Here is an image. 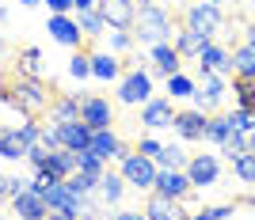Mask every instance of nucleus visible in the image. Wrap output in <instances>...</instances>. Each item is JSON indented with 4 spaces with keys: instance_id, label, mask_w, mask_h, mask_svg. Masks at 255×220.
<instances>
[{
    "instance_id": "obj_1",
    "label": "nucleus",
    "mask_w": 255,
    "mask_h": 220,
    "mask_svg": "<svg viewBox=\"0 0 255 220\" xmlns=\"http://www.w3.org/2000/svg\"><path fill=\"white\" fill-rule=\"evenodd\" d=\"M50 99H53V87L46 91L42 80H31L23 73H11L0 80V103L11 106L23 118H38L42 110H50Z\"/></svg>"
},
{
    "instance_id": "obj_2",
    "label": "nucleus",
    "mask_w": 255,
    "mask_h": 220,
    "mask_svg": "<svg viewBox=\"0 0 255 220\" xmlns=\"http://www.w3.org/2000/svg\"><path fill=\"white\" fill-rule=\"evenodd\" d=\"M133 42L141 46H164L175 38V19H171V11L168 8H160V4H145V8L137 11V19H133Z\"/></svg>"
},
{
    "instance_id": "obj_3",
    "label": "nucleus",
    "mask_w": 255,
    "mask_h": 220,
    "mask_svg": "<svg viewBox=\"0 0 255 220\" xmlns=\"http://www.w3.org/2000/svg\"><path fill=\"white\" fill-rule=\"evenodd\" d=\"M115 99L122 106H145V103H149V99H152V69H149V65L129 69V73L118 80Z\"/></svg>"
},
{
    "instance_id": "obj_4",
    "label": "nucleus",
    "mask_w": 255,
    "mask_h": 220,
    "mask_svg": "<svg viewBox=\"0 0 255 220\" xmlns=\"http://www.w3.org/2000/svg\"><path fill=\"white\" fill-rule=\"evenodd\" d=\"M183 27L198 31L202 38H217L225 31V8H213V4L198 0V4H191V8L183 11Z\"/></svg>"
},
{
    "instance_id": "obj_5",
    "label": "nucleus",
    "mask_w": 255,
    "mask_h": 220,
    "mask_svg": "<svg viewBox=\"0 0 255 220\" xmlns=\"http://www.w3.org/2000/svg\"><path fill=\"white\" fill-rule=\"evenodd\" d=\"M122 163V178H126V186L129 190H152L156 186V159H149V156H141V152H129L126 159H118Z\"/></svg>"
},
{
    "instance_id": "obj_6",
    "label": "nucleus",
    "mask_w": 255,
    "mask_h": 220,
    "mask_svg": "<svg viewBox=\"0 0 255 220\" xmlns=\"http://www.w3.org/2000/svg\"><path fill=\"white\" fill-rule=\"evenodd\" d=\"M225 91H229L225 76H217V73H206V69H198V87H194V95H191L198 110L213 114V110H217V106L225 103Z\"/></svg>"
},
{
    "instance_id": "obj_7",
    "label": "nucleus",
    "mask_w": 255,
    "mask_h": 220,
    "mask_svg": "<svg viewBox=\"0 0 255 220\" xmlns=\"http://www.w3.org/2000/svg\"><path fill=\"white\" fill-rule=\"evenodd\" d=\"M187 178H191L194 190H210L221 182V159L213 156V152H194L187 159Z\"/></svg>"
},
{
    "instance_id": "obj_8",
    "label": "nucleus",
    "mask_w": 255,
    "mask_h": 220,
    "mask_svg": "<svg viewBox=\"0 0 255 220\" xmlns=\"http://www.w3.org/2000/svg\"><path fill=\"white\" fill-rule=\"evenodd\" d=\"M38 194L46 198L50 213H65V217L80 220V205H84V198H80V194H73L65 178H61V182H50V186H38Z\"/></svg>"
},
{
    "instance_id": "obj_9",
    "label": "nucleus",
    "mask_w": 255,
    "mask_h": 220,
    "mask_svg": "<svg viewBox=\"0 0 255 220\" xmlns=\"http://www.w3.org/2000/svg\"><path fill=\"white\" fill-rule=\"evenodd\" d=\"M80 122L88 129H111L115 126V106L103 95H84L80 99Z\"/></svg>"
},
{
    "instance_id": "obj_10",
    "label": "nucleus",
    "mask_w": 255,
    "mask_h": 220,
    "mask_svg": "<svg viewBox=\"0 0 255 220\" xmlns=\"http://www.w3.org/2000/svg\"><path fill=\"white\" fill-rule=\"evenodd\" d=\"M46 31H50L53 42L69 46V50H84V31H80V23H76V15H50L46 19Z\"/></svg>"
},
{
    "instance_id": "obj_11",
    "label": "nucleus",
    "mask_w": 255,
    "mask_h": 220,
    "mask_svg": "<svg viewBox=\"0 0 255 220\" xmlns=\"http://www.w3.org/2000/svg\"><path fill=\"white\" fill-rule=\"evenodd\" d=\"M206 126H210V114L191 106V110H175V122L171 129L179 133V141H206Z\"/></svg>"
},
{
    "instance_id": "obj_12",
    "label": "nucleus",
    "mask_w": 255,
    "mask_h": 220,
    "mask_svg": "<svg viewBox=\"0 0 255 220\" xmlns=\"http://www.w3.org/2000/svg\"><path fill=\"white\" fill-rule=\"evenodd\" d=\"M198 69L217 73V76H229V73H233V50H229V46H221L217 38H206L202 53H198Z\"/></svg>"
},
{
    "instance_id": "obj_13",
    "label": "nucleus",
    "mask_w": 255,
    "mask_h": 220,
    "mask_svg": "<svg viewBox=\"0 0 255 220\" xmlns=\"http://www.w3.org/2000/svg\"><path fill=\"white\" fill-rule=\"evenodd\" d=\"M171 122H175V106H171L168 95H152L141 106V126L145 129H171Z\"/></svg>"
},
{
    "instance_id": "obj_14",
    "label": "nucleus",
    "mask_w": 255,
    "mask_h": 220,
    "mask_svg": "<svg viewBox=\"0 0 255 220\" xmlns=\"http://www.w3.org/2000/svg\"><path fill=\"white\" fill-rule=\"evenodd\" d=\"M88 152H96L99 159H126L133 148H126L122 141H118V133L115 129H92V145H88Z\"/></svg>"
},
{
    "instance_id": "obj_15",
    "label": "nucleus",
    "mask_w": 255,
    "mask_h": 220,
    "mask_svg": "<svg viewBox=\"0 0 255 220\" xmlns=\"http://www.w3.org/2000/svg\"><path fill=\"white\" fill-rule=\"evenodd\" d=\"M156 194H164V198H175V201H183V198H191V178H187V171H171V167H160L156 171Z\"/></svg>"
},
{
    "instance_id": "obj_16",
    "label": "nucleus",
    "mask_w": 255,
    "mask_h": 220,
    "mask_svg": "<svg viewBox=\"0 0 255 220\" xmlns=\"http://www.w3.org/2000/svg\"><path fill=\"white\" fill-rule=\"evenodd\" d=\"M99 11H103L107 27H122V31H129L141 8H137V0H99Z\"/></svg>"
},
{
    "instance_id": "obj_17",
    "label": "nucleus",
    "mask_w": 255,
    "mask_h": 220,
    "mask_svg": "<svg viewBox=\"0 0 255 220\" xmlns=\"http://www.w3.org/2000/svg\"><path fill=\"white\" fill-rule=\"evenodd\" d=\"M183 65V57H179V50L171 42H164V46H149V69H152V76H175V73H183L179 69Z\"/></svg>"
},
{
    "instance_id": "obj_18",
    "label": "nucleus",
    "mask_w": 255,
    "mask_h": 220,
    "mask_svg": "<svg viewBox=\"0 0 255 220\" xmlns=\"http://www.w3.org/2000/svg\"><path fill=\"white\" fill-rule=\"evenodd\" d=\"M11 213H15V220H46L50 217V205H46V198L38 190H27V194L11 198Z\"/></svg>"
},
{
    "instance_id": "obj_19",
    "label": "nucleus",
    "mask_w": 255,
    "mask_h": 220,
    "mask_svg": "<svg viewBox=\"0 0 255 220\" xmlns=\"http://www.w3.org/2000/svg\"><path fill=\"white\" fill-rule=\"evenodd\" d=\"M145 217L149 220H191L183 213V201L175 198H164L156 190H149V201H145Z\"/></svg>"
},
{
    "instance_id": "obj_20",
    "label": "nucleus",
    "mask_w": 255,
    "mask_h": 220,
    "mask_svg": "<svg viewBox=\"0 0 255 220\" xmlns=\"http://www.w3.org/2000/svg\"><path fill=\"white\" fill-rule=\"evenodd\" d=\"M80 99L84 95L76 91V95H61V91H53V99H50V122H76L80 118Z\"/></svg>"
},
{
    "instance_id": "obj_21",
    "label": "nucleus",
    "mask_w": 255,
    "mask_h": 220,
    "mask_svg": "<svg viewBox=\"0 0 255 220\" xmlns=\"http://www.w3.org/2000/svg\"><path fill=\"white\" fill-rule=\"evenodd\" d=\"M92 80L99 84H111V80H122V61H118L111 50L92 53Z\"/></svg>"
},
{
    "instance_id": "obj_22",
    "label": "nucleus",
    "mask_w": 255,
    "mask_h": 220,
    "mask_svg": "<svg viewBox=\"0 0 255 220\" xmlns=\"http://www.w3.org/2000/svg\"><path fill=\"white\" fill-rule=\"evenodd\" d=\"M61 148H69V152H88V145H92V129L76 118V122H61Z\"/></svg>"
},
{
    "instance_id": "obj_23",
    "label": "nucleus",
    "mask_w": 255,
    "mask_h": 220,
    "mask_svg": "<svg viewBox=\"0 0 255 220\" xmlns=\"http://www.w3.org/2000/svg\"><path fill=\"white\" fill-rule=\"evenodd\" d=\"M126 178H122V171H103V178H99V198H103L107 209H118V201H122V194H126Z\"/></svg>"
},
{
    "instance_id": "obj_24",
    "label": "nucleus",
    "mask_w": 255,
    "mask_h": 220,
    "mask_svg": "<svg viewBox=\"0 0 255 220\" xmlns=\"http://www.w3.org/2000/svg\"><path fill=\"white\" fill-rule=\"evenodd\" d=\"M171 46L179 50L183 61H198V53H202L206 38H202L198 31H191V27H179V31H175V38H171Z\"/></svg>"
},
{
    "instance_id": "obj_25",
    "label": "nucleus",
    "mask_w": 255,
    "mask_h": 220,
    "mask_svg": "<svg viewBox=\"0 0 255 220\" xmlns=\"http://www.w3.org/2000/svg\"><path fill=\"white\" fill-rule=\"evenodd\" d=\"M27 141L19 137V129L0 126V159H27Z\"/></svg>"
},
{
    "instance_id": "obj_26",
    "label": "nucleus",
    "mask_w": 255,
    "mask_h": 220,
    "mask_svg": "<svg viewBox=\"0 0 255 220\" xmlns=\"http://www.w3.org/2000/svg\"><path fill=\"white\" fill-rule=\"evenodd\" d=\"M76 15V23H80V31H84V38L88 42H96V38H103L111 27H107V19H103V11H73Z\"/></svg>"
},
{
    "instance_id": "obj_27",
    "label": "nucleus",
    "mask_w": 255,
    "mask_h": 220,
    "mask_svg": "<svg viewBox=\"0 0 255 220\" xmlns=\"http://www.w3.org/2000/svg\"><path fill=\"white\" fill-rule=\"evenodd\" d=\"M233 76H240V80H255V50L248 42L233 50Z\"/></svg>"
},
{
    "instance_id": "obj_28",
    "label": "nucleus",
    "mask_w": 255,
    "mask_h": 220,
    "mask_svg": "<svg viewBox=\"0 0 255 220\" xmlns=\"http://www.w3.org/2000/svg\"><path fill=\"white\" fill-rule=\"evenodd\" d=\"M15 73L31 76V80H42V50L38 46H23L19 50V69Z\"/></svg>"
},
{
    "instance_id": "obj_29",
    "label": "nucleus",
    "mask_w": 255,
    "mask_h": 220,
    "mask_svg": "<svg viewBox=\"0 0 255 220\" xmlns=\"http://www.w3.org/2000/svg\"><path fill=\"white\" fill-rule=\"evenodd\" d=\"M187 159H191V152L183 145H164L156 156V167H171V171H187Z\"/></svg>"
},
{
    "instance_id": "obj_30",
    "label": "nucleus",
    "mask_w": 255,
    "mask_h": 220,
    "mask_svg": "<svg viewBox=\"0 0 255 220\" xmlns=\"http://www.w3.org/2000/svg\"><path fill=\"white\" fill-rule=\"evenodd\" d=\"M99 178H103V175H88V171H73V175L65 178V182H69V190H73V194H80V198H92V194H99Z\"/></svg>"
},
{
    "instance_id": "obj_31",
    "label": "nucleus",
    "mask_w": 255,
    "mask_h": 220,
    "mask_svg": "<svg viewBox=\"0 0 255 220\" xmlns=\"http://www.w3.org/2000/svg\"><path fill=\"white\" fill-rule=\"evenodd\" d=\"M229 133H233V118H229V114H210V126H206V141L221 148Z\"/></svg>"
},
{
    "instance_id": "obj_32",
    "label": "nucleus",
    "mask_w": 255,
    "mask_h": 220,
    "mask_svg": "<svg viewBox=\"0 0 255 220\" xmlns=\"http://www.w3.org/2000/svg\"><path fill=\"white\" fill-rule=\"evenodd\" d=\"M194 87H198V80H194V76H187V73L168 76V99H191Z\"/></svg>"
},
{
    "instance_id": "obj_33",
    "label": "nucleus",
    "mask_w": 255,
    "mask_h": 220,
    "mask_svg": "<svg viewBox=\"0 0 255 220\" xmlns=\"http://www.w3.org/2000/svg\"><path fill=\"white\" fill-rule=\"evenodd\" d=\"M107 50L115 53V57L129 53V50H133V31H122V27H111V31H107Z\"/></svg>"
},
{
    "instance_id": "obj_34",
    "label": "nucleus",
    "mask_w": 255,
    "mask_h": 220,
    "mask_svg": "<svg viewBox=\"0 0 255 220\" xmlns=\"http://www.w3.org/2000/svg\"><path fill=\"white\" fill-rule=\"evenodd\" d=\"M233 95H236V106L255 110V80H240V76H233Z\"/></svg>"
},
{
    "instance_id": "obj_35",
    "label": "nucleus",
    "mask_w": 255,
    "mask_h": 220,
    "mask_svg": "<svg viewBox=\"0 0 255 220\" xmlns=\"http://www.w3.org/2000/svg\"><path fill=\"white\" fill-rule=\"evenodd\" d=\"M233 175L248 186H255V152H244V156L233 159Z\"/></svg>"
},
{
    "instance_id": "obj_36",
    "label": "nucleus",
    "mask_w": 255,
    "mask_h": 220,
    "mask_svg": "<svg viewBox=\"0 0 255 220\" xmlns=\"http://www.w3.org/2000/svg\"><path fill=\"white\" fill-rule=\"evenodd\" d=\"M221 152H225V159H229V163H233L236 156H244V152H248V133H240V129H233V133L225 137Z\"/></svg>"
},
{
    "instance_id": "obj_37",
    "label": "nucleus",
    "mask_w": 255,
    "mask_h": 220,
    "mask_svg": "<svg viewBox=\"0 0 255 220\" xmlns=\"http://www.w3.org/2000/svg\"><path fill=\"white\" fill-rule=\"evenodd\" d=\"M69 76H73V80H88V76H92V53L73 50V57H69Z\"/></svg>"
},
{
    "instance_id": "obj_38",
    "label": "nucleus",
    "mask_w": 255,
    "mask_h": 220,
    "mask_svg": "<svg viewBox=\"0 0 255 220\" xmlns=\"http://www.w3.org/2000/svg\"><path fill=\"white\" fill-rule=\"evenodd\" d=\"M76 171H88V175H103L107 159H99L96 152H76Z\"/></svg>"
},
{
    "instance_id": "obj_39",
    "label": "nucleus",
    "mask_w": 255,
    "mask_h": 220,
    "mask_svg": "<svg viewBox=\"0 0 255 220\" xmlns=\"http://www.w3.org/2000/svg\"><path fill=\"white\" fill-rule=\"evenodd\" d=\"M229 118H233V129H240V133H255V110L236 106V110H229Z\"/></svg>"
},
{
    "instance_id": "obj_40",
    "label": "nucleus",
    "mask_w": 255,
    "mask_h": 220,
    "mask_svg": "<svg viewBox=\"0 0 255 220\" xmlns=\"http://www.w3.org/2000/svg\"><path fill=\"white\" fill-rule=\"evenodd\" d=\"M38 145L50 148V152H53V148H61V129H57V122H46V126H42V133H38Z\"/></svg>"
},
{
    "instance_id": "obj_41",
    "label": "nucleus",
    "mask_w": 255,
    "mask_h": 220,
    "mask_svg": "<svg viewBox=\"0 0 255 220\" xmlns=\"http://www.w3.org/2000/svg\"><path fill=\"white\" fill-rule=\"evenodd\" d=\"M233 217V205H206V209H198L191 220H229Z\"/></svg>"
},
{
    "instance_id": "obj_42",
    "label": "nucleus",
    "mask_w": 255,
    "mask_h": 220,
    "mask_svg": "<svg viewBox=\"0 0 255 220\" xmlns=\"http://www.w3.org/2000/svg\"><path fill=\"white\" fill-rule=\"evenodd\" d=\"M46 159H50V148H42V145H31V148H27V163H31V171H42Z\"/></svg>"
},
{
    "instance_id": "obj_43",
    "label": "nucleus",
    "mask_w": 255,
    "mask_h": 220,
    "mask_svg": "<svg viewBox=\"0 0 255 220\" xmlns=\"http://www.w3.org/2000/svg\"><path fill=\"white\" fill-rule=\"evenodd\" d=\"M160 148H164V145H160L156 137H141L137 145H133V152H141V156H149V159H156V156H160Z\"/></svg>"
},
{
    "instance_id": "obj_44",
    "label": "nucleus",
    "mask_w": 255,
    "mask_h": 220,
    "mask_svg": "<svg viewBox=\"0 0 255 220\" xmlns=\"http://www.w3.org/2000/svg\"><path fill=\"white\" fill-rule=\"evenodd\" d=\"M50 4V15H73V0H42Z\"/></svg>"
},
{
    "instance_id": "obj_45",
    "label": "nucleus",
    "mask_w": 255,
    "mask_h": 220,
    "mask_svg": "<svg viewBox=\"0 0 255 220\" xmlns=\"http://www.w3.org/2000/svg\"><path fill=\"white\" fill-rule=\"evenodd\" d=\"M111 220H149V217H145L141 209H115V213H111Z\"/></svg>"
},
{
    "instance_id": "obj_46",
    "label": "nucleus",
    "mask_w": 255,
    "mask_h": 220,
    "mask_svg": "<svg viewBox=\"0 0 255 220\" xmlns=\"http://www.w3.org/2000/svg\"><path fill=\"white\" fill-rule=\"evenodd\" d=\"M99 0H73V11H96Z\"/></svg>"
},
{
    "instance_id": "obj_47",
    "label": "nucleus",
    "mask_w": 255,
    "mask_h": 220,
    "mask_svg": "<svg viewBox=\"0 0 255 220\" xmlns=\"http://www.w3.org/2000/svg\"><path fill=\"white\" fill-rule=\"evenodd\" d=\"M244 42H248V46H252V50H255V19H252V23H248V27H244Z\"/></svg>"
},
{
    "instance_id": "obj_48",
    "label": "nucleus",
    "mask_w": 255,
    "mask_h": 220,
    "mask_svg": "<svg viewBox=\"0 0 255 220\" xmlns=\"http://www.w3.org/2000/svg\"><path fill=\"white\" fill-rule=\"evenodd\" d=\"M4 201H8V175L0 171V205H4Z\"/></svg>"
},
{
    "instance_id": "obj_49",
    "label": "nucleus",
    "mask_w": 255,
    "mask_h": 220,
    "mask_svg": "<svg viewBox=\"0 0 255 220\" xmlns=\"http://www.w3.org/2000/svg\"><path fill=\"white\" fill-rule=\"evenodd\" d=\"M248 152H255V133H248Z\"/></svg>"
},
{
    "instance_id": "obj_50",
    "label": "nucleus",
    "mask_w": 255,
    "mask_h": 220,
    "mask_svg": "<svg viewBox=\"0 0 255 220\" xmlns=\"http://www.w3.org/2000/svg\"><path fill=\"white\" fill-rule=\"evenodd\" d=\"M206 4H213V8H225V4H229V0H206Z\"/></svg>"
},
{
    "instance_id": "obj_51",
    "label": "nucleus",
    "mask_w": 255,
    "mask_h": 220,
    "mask_svg": "<svg viewBox=\"0 0 255 220\" xmlns=\"http://www.w3.org/2000/svg\"><path fill=\"white\" fill-rule=\"evenodd\" d=\"M23 8H34V4H42V0H19Z\"/></svg>"
},
{
    "instance_id": "obj_52",
    "label": "nucleus",
    "mask_w": 255,
    "mask_h": 220,
    "mask_svg": "<svg viewBox=\"0 0 255 220\" xmlns=\"http://www.w3.org/2000/svg\"><path fill=\"white\" fill-rule=\"evenodd\" d=\"M4 19H8V8H0V23H4Z\"/></svg>"
},
{
    "instance_id": "obj_53",
    "label": "nucleus",
    "mask_w": 255,
    "mask_h": 220,
    "mask_svg": "<svg viewBox=\"0 0 255 220\" xmlns=\"http://www.w3.org/2000/svg\"><path fill=\"white\" fill-rule=\"evenodd\" d=\"M248 8H252V11H255V0H248Z\"/></svg>"
}]
</instances>
